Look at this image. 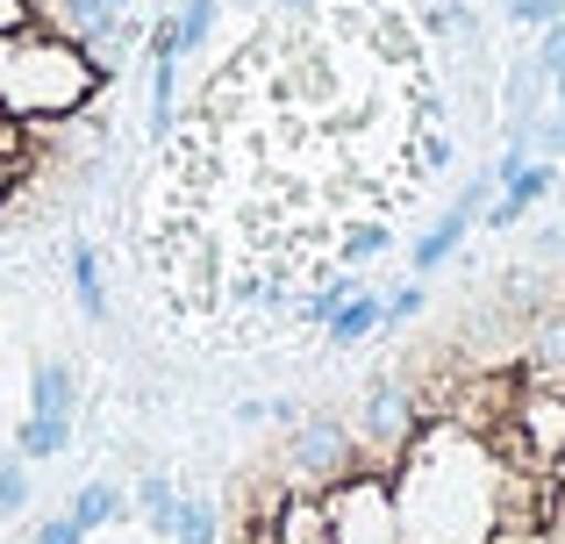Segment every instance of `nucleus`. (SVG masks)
<instances>
[{
  "instance_id": "f257e3e1",
  "label": "nucleus",
  "mask_w": 565,
  "mask_h": 544,
  "mask_svg": "<svg viewBox=\"0 0 565 544\" xmlns=\"http://www.w3.org/2000/svg\"><path fill=\"white\" fill-rule=\"evenodd\" d=\"M207 544H565V230L294 394L230 459Z\"/></svg>"
},
{
  "instance_id": "f03ea898",
  "label": "nucleus",
  "mask_w": 565,
  "mask_h": 544,
  "mask_svg": "<svg viewBox=\"0 0 565 544\" xmlns=\"http://www.w3.org/2000/svg\"><path fill=\"white\" fill-rule=\"evenodd\" d=\"M129 36L108 0H0V244L65 230L122 143Z\"/></svg>"
},
{
  "instance_id": "7ed1b4c3",
  "label": "nucleus",
  "mask_w": 565,
  "mask_h": 544,
  "mask_svg": "<svg viewBox=\"0 0 565 544\" xmlns=\"http://www.w3.org/2000/svg\"><path fill=\"white\" fill-rule=\"evenodd\" d=\"M544 65H565V29H558L552 43H544Z\"/></svg>"
},
{
  "instance_id": "20e7f679",
  "label": "nucleus",
  "mask_w": 565,
  "mask_h": 544,
  "mask_svg": "<svg viewBox=\"0 0 565 544\" xmlns=\"http://www.w3.org/2000/svg\"><path fill=\"white\" fill-rule=\"evenodd\" d=\"M558 100H565V65H558Z\"/></svg>"
}]
</instances>
